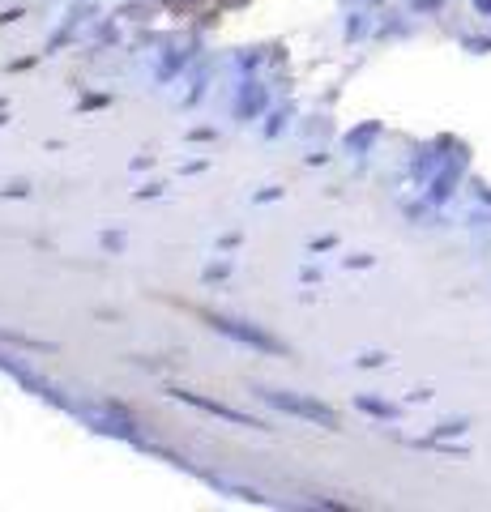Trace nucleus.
<instances>
[{"label":"nucleus","mask_w":491,"mask_h":512,"mask_svg":"<svg viewBox=\"0 0 491 512\" xmlns=\"http://www.w3.org/2000/svg\"><path fill=\"white\" fill-rule=\"evenodd\" d=\"M269 402L282 406V410H291L299 414V419H312V423H321V427H334V410H325V406H316V402H304V397H287V393H269Z\"/></svg>","instance_id":"1"}]
</instances>
